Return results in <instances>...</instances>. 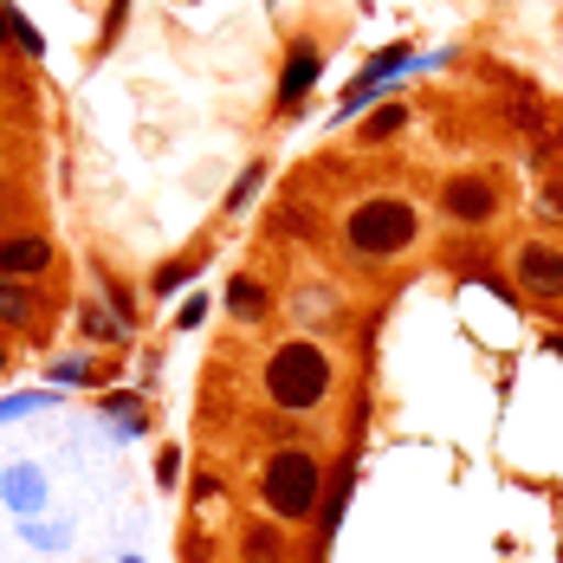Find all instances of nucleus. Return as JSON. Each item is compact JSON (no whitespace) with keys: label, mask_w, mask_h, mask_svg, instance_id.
<instances>
[{"label":"nucleus","mask_w":563,"mask_h":563,"mask_svg":"<svg viewBox=\"0 0 563 563\" xmlns=\"http://www.w3.org/2000/svg\"><path fill=\"white\" fill-rule=\"evenodd\" d=\"M260 383H266V401H273V408L311 415V408H324L331 389H338V363H331V350L318 338H285L279 350L266 356Z\"/></svg>","instance_id":"f257e3e1"},{"label":"nucleus","mask_w":563,"mask_h":563,"mask_svg":"<svg viewBox=\"0 0 563 563\" xmlns=\"http://www.w3.org/2000/svg\"><path fill=\"white\" fill-rule=\"evenodd\" d=\"M421 240V208L408 195H369L343 214V246L356 260H395Z\"/></svg>","instance_id":"f03ea898"},{"label":"nucleus","mask_w":563,"mask_h":563,"mask_svg":"<svg viewBox=\"0 0 563 563\" xmlns=\"http://www.w3.org/2000/svg\"><path fill=\"white\" fill-rule=\"evenodd\" d=\"M260 499H266V511L279 525L318 518V506H324V460L311 448H279L266 460V473H260Z\"/></svg>","instance_id":"7ed1b4c3"},{"label":"nucleus","mask_w":563,"mask_h":563,"mask_svg":"<svg viewBox=\"0 0 563 563\" xmlns=\"http://www.w3.org/2000/svg\"><path fill=\"white\" fill-rule=\"evenodd\" d=\"M441 214H448L453 227H486L499 214V188L479 181V175H453L448 188H441Z\"/></svg>","instance_id":"20e7f679"},{"label":"nucleus","mask_w":563,"mask_h":563,"mask_svg":"<svg viewBox=\"0 0 563 563\" xmlns=\"http://www.w3.org/2000/svg\"><path fill=\"white\" fill-rule=\"evenodd\" d=\"M318 71H324V46H318V40H298V46L285 53V71H279V111H285V117L311 98Z\"/></svg>","instance_id":"39448f33"},{"label":"nucleus","mask_w":563,"mask_h":563,"mask_svg":"<svg viewBox=\"0 0 563 563\" xmlns=\"http://www.w3.org/2000/svg\"><path fill=\"white\" fill-rule=\"evenodd\" d=\"M0 499H7L13 518H40V511H46V466H33V460L7 466V473H0Z\"/></svg>","instance_id":"423d86ee"},{"label":"nucleus","mask_w":563,"mask_h":563,"mask_svg":"<svg viewBox=\"0 0 563 563\" xmlns=\"http://www.w3.org/2000/svg\"><path fill=\"white\" fill-rule=\"evenodd\" d=\"M0 273H13V279L53 273V240L46 233H0Z\"/></svg>","instance_id":"0eeeda50"},{"label":"nucleus","mask_w":563,"mask_h":563,"mask_svg":"<svg viewBox=\"0 0 563 563\" xmlns=\"http://www.w3.org/2000/svg\"><path fill=\"white\" fill-rule=\"evenodd\" d=\"M518 279L538 298H563V246H544V240L518 246Z\"/></svg>","instance_id":"6e6552de"},{"label":"nucleus","mask_w":563,"mask_h":563,"mask_svg":"<svg viewBox=\"0 0 563 563\" xmlns=\"http://www.w3.org/2000/svg\"><path fill=\"white\" fill-rule=\"evenodd\" d=\"M33 318H40V291H33V279L0 273V324H7V331H33Z\"/></svg>","instance_id":"1a4fd4ad"},{"label":"nucleus","mask_w":563,"mask_h":563,"mask_svg":"<svg viewBox=\"0 0 563 563\" xmlns=\"http://www.w3.org/2000/svg\"><path fill=\"white\" fill-rule=\"evenodd\" d=\"M227 311H233L240 324H260V318L273 311V298H266V285H260V279H246V273H240V279L227 285Z\"/></svg>","instance_id":"9d476101"},{"label":"nucleus","mask_w":563,"mask_h":563,"mask_svg":"<svg viewBox=\"0 0 563 563\" xmlns=\"http://www.w3.org/2000/svg\"><path fill=\"white\" fill-rule=\"evenodd\" d=\"M0 40H7L20 58H46V40H40V33H33V26H26V20L7 7V0H0Z\"/></svg>","instance_id":"9b49d317"},{"label":"nucleus","mask_w":563,"mask_h":563,"mask_svg":"<svg viewBox=\"0 0 563 563\" xmlns=\"http://www.w3.org/2000/svg\"><path fill=\"white\" fill-rule=\"evenodd\" d=\"M78 324H85V338H98V343H123V331H130L117 311H98V305H85V318H78Z\"/></svg>","instance_id":"f8f14e48"},{"label":"nucleus","mask_w":563,"mask_h":563,"mask_svg":"<svg viewBox=\"0 0 563 563\" xmlns=\"http://www.w3.org/2000/svg\"><path fill=\"white\" fill-rule=\"evenodd\" d=\"M98 376H104V363H91V356H65V363H53V383H71V389H78V383H98Z\"/></svg>","instance_id":"ddd939ff"},{"label":"nucleus","mask_w":563,"mask_h":563,"mask_svg":"<svg viewBox=\"0 0 563 563\" xmlns=\"http://www.w3.org/2000/svg\"><path fill=\"white\" fill-rule=\"evenodd\" d=\"M401 123H408V104H383V111L363 123V143H383V136H395Z\"/></svg>","instance_id":"4468645a"},{"label":"nucleus","mask_w":563,"mask_h":563,"mask_svg":"<svg viewBox=\"0 0 563 563\" xmlns=\"http://www.w3.org/2000/svg\"><path fill=\"white\" fill-rule=\"evenodd\" d=\"M260 181H266V163H253V169H246L240 181H233V188H227V214H240V208L260 195Z\"/></svg>","instance_id":"2eb2a0df"},{"label":"nucleus","mask_w":563,"mask_h":563,"mask_svg":"<svg viewBox=\"0 0 563 563\" xmlns=\"http://www.w3.org/2000/svg\"><path fill=\"white\" fill-rule=\"evenodd\" d=\"M201 318H208V291H195V298H181V311H175V324H181V331H195Z\"/></svg>","instance_id":"dca6fc26"},{"label":"nucleus","mask_w":563,"mask_h":563,"mask_svg":"<svg viewBox=\"0 0 563 563\" xmlns=\"http://www.w3.org/2000/svg\"><path fill=\"white\" fill-rule=\"evenodd\" d=\"M544 214H551V221H563V175H551V181H544Z\"/></svg>","instance_id":"f3484780"},{"label":"nucleus","mask_w":563,"mask_h":563,"mask_svg":"<svg viewBox=\"0 0 563 563\" xmlns=\"http://www.w3.org/2000/svg\"><path fill=\"white\" fill-rule=\"evenodd\" d=\"M188 273H195L188 260H181V266H163V273H156V291H175V285H188Z\"/></svg>","instance_id":"a211bd4d"},{"label":"nucleus","mask_w":563,"mask_h":563,"mask_svg":"<svg viewBox=\"0 0 563 563\" xmlns=\"http://www.w3.org/2000/svg\"><path fill=\"white\" fill-rule=\"evenodd\" d=\"M156 479H163V486H175V479H181V453H163V466H156Z\"/></svg>","instance_id":"6ab92c4d"},{"label":"nucleus","mask_w":563,"mask_h":563,"mask_svg":"<svg viewBox=\"0 0 563 563\" xmlns=\"http://www.w3.org/2000/svg\"><path fill=\"white\" fill-rule=\"evenodd\" d=\"M0 376H7V343H0Z\"/></svg>","instance_id":"aec40b11"},{"label":"nucleus","mask_w":563,"mask_h":563,"mask_svg":"<svg viewBox=\"0 0 563 563\" xmlns=\"http://www.w3.org/2000/svg\"><path fill=\"white\" fill-rule=\"evenodd\" d=\"M123 563H143V558H123Z\"/></svg>","instance_id":"412c9836"},{"label":"nucleus","mask_w":563,"mask_h":563,"mask_svg":"<svg viewBox=\"0 0 563 563\" xmlns=\"http://www.w3.org/2000/svg\"><path fill=\"white\" fill-rule=\"evenodd\" d=\"M0 214H7V201H0Z\"/></svg>","instance_id":"4be33fe9"}]
</instances>
